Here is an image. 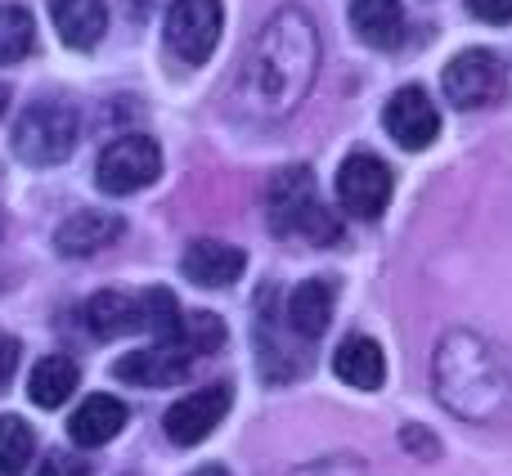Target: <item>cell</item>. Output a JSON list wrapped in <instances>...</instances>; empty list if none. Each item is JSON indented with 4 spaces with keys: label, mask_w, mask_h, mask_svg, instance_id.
Returning <instances> with one entry per match:
<instances>
[{
    "label": "cell",
    "mask_w": 512,
    "mask_h": 476,
    "mask_svg": "<svg viewBox=\"0 0 512 476\" xmlns=\"http://www.w3.org/2000/svg\"><path fill=\"white\" fill-rule=\"evenodd\" d=\"M319 72V36L301 9H279L270 23L261 27L252 45V59L243 63V108L252 117H288L292 108L306 99L310 81Z\"/></svg>",
    "instance_id": "cell-1"
},
{
    "label": "cell",
    "mask_w": 512,
    "mask_h": 476,
    "mask_svg": "<svg viewBox=\"0 0 512 476\" xmlns=\"http://www.w3.org/2000/svg\"><path fill=\"white\" fill-rule=\"evenodd\" d=\"M265 207H270V230L279 234V238L306 234L310 243H333V238H337V221L328 216V207L319 203L310 167H288V171H279V176L270 180Z\"/></svg>",
    "instance_id": "cell-2"
},
{
    "label": "cell",
    "mask_w": 512,
    "mask_h": 476,
    "mask_svg": "<svg viewBox=\"0 0 512 476\" xmlns=\"http://www.w3.org/2000/svg\"><path fill=\"white\" fill-rule=\"evenodd\" d=\"M81 122L68 104H32L14 122V153L32 167H54L77 149Z\"/></svg>",
    "instance_id": "cell-3"
},
{
    "label": "cell",
    "mask_w": 512,
    "mask_h": 476,
    "mask_svg": "<svg viewBox=\"0 0 512 476\" xmlns=\"http://www.w3.org/2000/svg\"><path fill=\"white\" fill-rule=\"evenodd\" d=\"M162 176V149L149 135H122L113 140L95 162V185L113 198L140 194Z\"/></svg>",
    "instance_id": "cell-4"
},
{
    "label": "cell",
    "mask_w": 512,
    "mask_h": 476,
    "mask_svg": "<svg viewBox=\"0 0 512 476\" xmlns=\"http://www.w3.org/2000/svg\"><path fill=\"white\" fill-rule=\"evenodd\" d=\"M221 27H225L221 0H176L167 14V50L176 59H185L189 68H198V63L212 59Z\"/></svg>",
    "instance_id": "cell-5"
},
{
    "label": "cell",
    "mask_w": 512,
    "mask_h": 476,
    "mask_svg": "<svg viewBox=\"0 0 512 476\" xmlns=\"http://www.w3.org/2000/svg\"><path fill=\"white\" fill-rule=\"evenodd\" d=\"M441 90H445V99L459 108H490V104H499L508 90L504 63L490 50H463V54H454L450 68H445Z\"/></svg>",
    "instance_id": "cell-6"
},
{
    "label": "cell",
    "mask_w": 512,
    "mask_h": 476,
    "mask_svg": "<svg viewBox=\"0 0 512 476\" xmlns=\"http://www.w3.org/2000/svg\"><path fill=\"white\" fill-rule=\"evenodd\" d=\"M337 203L360 221H378L391 203V171L378 153H351L337 171Z\"/></svg>",
    "instance_id": "cell-7"
},
{
    "label": "cell",
    "mask_w": 512,
    "mask_h": 476,
    "mask_svg": "<svg viewBox=\"0 0 512 476\" xmlns=\"http://www.w3.org/2000/svg\"><path fill=\"white\" fill-rule=\"evenodd\" d=\"M230 387H203V391H189V396H180L176 405L167 409V436L171 445H180V450H189V445L207 441V436L221 427V418L230 414Z\"/></svg>",
    "instance_id": "cell-8"
},
{
    "label": "cell",
    "mask_w": 512,
    "mask_h": 476,
    "mask_svg": "<svg viewBox=\"0 0 512 476\" xmlns=\"http://www.w3.org/2000/svg\"><path fill=\"white\" fill-rule=\"evenodd\" d=\"M382 126H387V135L400 144V149L418 153L441 135V113H436V104L427 99V90L405 86L387 99V108H382Z\"/></svg>",
    "instance_id": "cell-9"
},
{
    "label": "cell",
    "mask_w": 512,
    "mask_h": 476,
    "mask_svg": "<svg viewBox=\"0 0 512 476\" xmlns=\"http://www.w3.org/2000/svg\"><path fill=\"white\" fill-rule=\"evenodd\" d=\"M180 270H185V279L198 283V288H230V283H239V274L248 270V252L234 243H221V238H198V243H189Z\"/></svg>",
    "instance_id": "cell-10"
},
{
    "label": "cell",
    "mask_w": 512,
    "mask_h": 476,
    "mask_svg": "<svg viewBox=\"0 0 512 476\" xmlns=\"http://www.w3.org/2000/svg\"><path fill=\"white\" fill-rule=\"evenodd\" d=\"M189 360H194V355H189L185 346H149V351L122 355V360L113 364V373L122 382H135V387H176L189 373Z\"/></svg>",
    "instance_id": "cell-11"
},
{
    "label": "cell",
    "mask_w": 512,
    "mask_h": 476,
    "mask_svg": "<svg viewBox=\"0 0 512 476\" xmlns=\"http://www.w3.org/2000/svg\"><path fill=\"white\" fill-rule=\"evenodd\" d=\"M122 230H126L122 216H113V212H72L54 230V247L63 256H95L104 247H113L122 238Z\"/></svg>",
    "instance_id": "cell-12"
},
{
    "label": "cell",
    "mask_w": 512,
    "mask_h": 476,
    "mask_svg": "<svg viewBox=\"0 0 512 476\" xmlns=\"http://www.w3.org/2000/svg\"><path fill=\"white\" fill-rule=\"evenodd\" d=\"M333 373L355 391H378L382 378H387V355L373 337L364 333H351L333 355Z\"/></svg>",
    "instance_id": "cell-13"
},
{
    "label": "cell",
    "mask_w": 512,
    "mask_h": 476,
    "mask_svg": "<svg viewBox=\"0 0 512 476\" xmlns=\"http://www.w3.org/2000/svg\"><path fill=\"white\" fill-rule=\"evenodd\" d=\"M333 301H337V288L328 279L297 283L288 297V328L301 337V342H315V337L328 328V319H333Z\"/></svg>",
    "instance_id": "cell-14"
},
{
    "label": "cell",
    "mask_w": 512,
    "mask_h": 476,
    "mask_svg": "<svg viewBox=\"0 0 512 476\" xmlns=\"http://www.w3.org/2000/svg\"><path fill=\"white\" fill-rule=\"evenodd\" d=\"M351 27L373 50H396L405 41V9L400 0H351Z\"/></svg>",
    "instance_id": "cell-15"
},
{
    "label": "cell",
    "mask_w": 512,
    "mask_h": 476,
    "mask_svg": "<svg viewBox=\"0 0 512 476\" xmlns=\"http://www.w3.org/2000/svg\"><path fill=\"white\" fill-rule=\"evenodd\" d=\"M122 427H126V405L122 400L117 396H90V400H81V409L72 414L68 436L81 445V450H99V445H108Z\"/></svg>",
    "instance_id": "cell-16"
},
{
    "label": "cell",
    "mask_w": 512,
    "mask_h": 476,
    "mask_svg": "<svg viewBox=\"0 0 512 476\" xmlns=\"http://www.w3.org/2000/svg\"><path fill=\"white\" fill-rule=\"evenodd\" d=\"M50 18L59 27V41L72 50H90L108 27L104 0H50Z\"/></svg>",
    "instance_id": "cell-17"
},
{
    "label": "cell",
    "mask_w": 512,
    "mask_h": 476,
    "mask_svg": "<svg viewBox=\"0 0 512 476\" xmlns=\"http://www.w3.org/2000/svg\"><path fill=\"white\" fill-rule=\"evenodd\" d=\"M86 328L95 337H104V342L131 337L144 328V310H140V301L126 297V292H95V297L86 301Z\"/></svg>",
    "instance_id": "cell-18"
},
{
    "label": "cell",
    "mask_w": 512,
    "mask_h": 476,
    "mask_svg": "<svg viewBox=\"0 0 512 476\" xmlns=\"http://www.w3.org/2000/svg\"><path fill=\"white\" fill-rule=\"evenodd\" d=\"M77 382H81V373L68 355H45V360H36L32 373H27V396L41 409H59L63 400L77 391Z\"/></svg>",
    "instance_id": "cell-19"
},
{
    "label": "cell",
    "mask_w": 512,
    "mask_h": 476,
    "mask_svg": "<svg viewBox=\"0 0 512 476\" xmlns=\"http://www.w3.org/2000/svg\"><path fill=\"white\" fill-rule=\"evenodd\" d=\"M140 310H144V328L153 333V346H180V328H185V319H180L176 292L149 288L140 297Z\"/></svg>",
    "instance_id": "cell-20"
},
{
    "label": "cell",
    "mask_w": 512,
    "mask_h": 476,
    "mask_svg": "<svg viewBox=\"0 0 512 476\" xmlns=\"http://www.w3.org/2000/svg\"><path fill=\"white\" fill-rule=\"evenodd\" d=\"M36 454V432L18 414H0V476H23Z\"/></svg>",
    "instance_id": "cell-21"
},
{
    "label": "cell",
    "mask_w": 512,
    "mask_h": 476,
    "mask_svg": "<svg viewBox=\"0 0 512 476\" xmlns=\"http://www.w3.org/2000/svg\"><path fill=\"white\" fill-rule=\"evenodd\" d=\"M32 36H36V27H32V14H27V9L0 5V68H5V63L27 59Z\"/></svg>",
    "instance_id": "cell-22"
},
{
    "label": "cell",
    "mask_w": 512,
    "mask_h": 476,
    "mask_svg": "<svg viewBox=\"0 0 512 476\" xmlns=\"http://www.w3.org/2000/svg\"><path fill=\"white\" fill-rule=\"evenodd\" d=\"M180 346L189 355H212L216 346H225V324L216 315H189L180 328Z\"/></svg>",
    "instance_id": "cell-23"
},
{
    "label": "cell",
    "mask_w": 512,
    "mask_h": 476,
    "mask_svg": "<svg viewBox=\"0 0 512 476\" xmlns=\"http://www.w3.org/2000/svg\"><path fill=\"white\" fill-rule=\"evenodd\" d=\"M36 476H90V468L77 454L54 450V454H45V463H36Z\"/></svg>",
    "instance_id": "cell-24"
},
{
    "label": "cell",
    "mask_w": 512,
    "mask_h": 476,
    "mask_svg": "<svg viewBox=\"0 0 512 476\" xmlns=\"http://www.w3.org/2000/svg\"><path fill=\"white\" fill-rule=\"evenodd\" d=\"M481 23H512V0H468Z\"/></svg>",
    "instance_id": "cell-25"
},
{
    "label": "cell",
    "mask_w": 512,
    "mask_h": 476,
    "mask_svg": "<svg viewBox=\"0 0 512 476\" xmlns=\"http://www.w3.org/2000/svg\"><path fill=\"white\" fill-rule=\"evenodd\" d=\"M18 369V342L9 333H0V391L9 387V378H14Z\"/></svg>",
    "instance_id": "cell-26"
},
{
    "label": "cell",
    "mask_w": 512,
    "mask_h": 476,
    "mask_svg": "<svg viewBox=\"0 0 512 476\" xmlns=\"http://www.w3.org/2000/svg\"><path fill=\"white\" fill-rule=\"evenodd\" d=\"M153 5H158V0H126V14H131V18H149Z\"/></svg>",
    "instance_id": "cell-27"
},
{
    "label": "cell",
    "mask_w": 512,
    "mask_h": 476,
    "mask_svg": "<svg viewBox=\"0 0 512 476\" xmlns=\"http://www.w3.org/2000/svg\"><path fill=\"white\" fill-rule=\"evenodd\" d=\"M194 476H230V472H225V468H216V463H207V468H198Z\"/></svg>",
    "instance_id": "cell-28"
},
{
    "label": "cell",
    "mask_w": 512,
    "mask_h": 476,
    "mask_svg": "<svg viewBox=\"0 0 512 476\" xmlns=\"http://www.w3.org/2000/svg\"><path fill=\"white\" fill-rule=\"evenodd\" d=\"M5 104H9V86H0V113H5Z\"/></svg>",
    "instance_id": "cell-29"
},
{
    "label": "cell",
    "mask_w": 512,
    "mask_h": 476,
    "mask_svg": "<svg viewBox=\"0 0 512 476\" xmlns=\"http://www.w3.org/2000/svg\"><path fill=\"white\" fill-rule=\"evenodd\" d=\"M0 234H5V225H0Z\"/></svg>",
    "instance_id": "cell-30"
}]
</instances>
